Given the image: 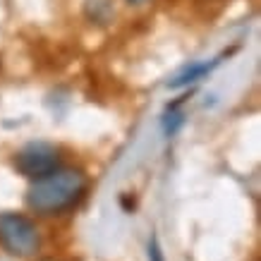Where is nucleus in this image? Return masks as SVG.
Segmentation results:
<instances>
[{
  "label": "nucleus",
  "instance_id": "obj_1",
  "mask_svg": "<svg viewBox=\"0 0 261 261\" xmlns=\"http://www.w3.org/2000/svg\"><path fill=\"white\" fill-rule=\"evenodd\" d=\"M89 180L80 168H58L56 173L34 180L27 190V206L36 216H60L87 197Z\"/></svg>",
  "mask_w": 261,
  "mask_h": 261
},
{
  "label": "nucleus",
  "instance_id": "obj_2",
  "mask_svg": "<svg viewBox=\"0 0 261 261\" xmlns=\"http://www.w3.org/2000/svg\"><path fill=\"white\" fill-rule=\"evenodd\" d=\"M0 245L12 256H34L41 249V232L36 223L17 211L0 214Z\"/></svg>",
  "mask_w": 261,
  "mask_h": 261
},
{
  "label": "nucleus",
  "instance_id": "obj_3",
  "mask_svg": "<svg viewBox=\"0 0 261 261\" xmlns=\"http://www.w3.org/2000/svg\"><path fill=\"white\" fill-rule=\"evenodd\" d=\"M15 170L27 180H41L63 166L60 151L48 142H29L15 153Z\"/></svg>",
  "mask_w": 261,
  "mask_h": 261
},
{
  "label": "nucleus",
  "instance_id": "obj_4",
  "mask_svg": "<svg viewBox=\"0 0 261 261\" xmlns=\"http://www.w3.org/2000/svg\"><path fill=\"white\" fill-rule=\"evenodd\" d=\"M221 65V60H211V63H192L185 70H180L173 80L168 82V89H185L190 84H197L199 80H204L206 74H211Z\"/></svg>",
  "mask_w": 261,
  "mask_h": 261
},
{
  "label": "nucleus",
  "instance_id": "obj_5",
  "mask_svg": "<svg viewBox=\"0 0 261 261\" xmlns=\"http://www.w3.org/2000/svg\"><path fill=\"white\" fill-rule=\"evenodd\" d=\"M185 122V118H182L180 113H175V111H170L166 115V120H163V129H166V135L168 137H173L177 129H180V125Z\"/></svg>",
  "mask_w": 261,
  "mask_h": 261
},
{
  "label": "nucleus",
  "instance_id": "obj_6",
  "mask_svg": "<svg viewBox=\"0 0 261 261\" xmlns=\"http://www.w3.org/2000/svg\"><path fill=\"white\" fill-rule=\"evenodd\" d=\"M149 261H166L163 249H161V242H159V235H151L149 238Z\"/></svg>",
  "mask_w": 261,
  "mask_h": 261
},
{
  "label": "nucleus",
  "instance_id": "obj_7",
  "mask_svg": "<svg viewBox=\"0 0 261 261\" xmlns=\"http://www.w3.org/2000/svg\"><path fill=\"white\" fill-rule=\"evenodd\" d=\"M129 5H135V8H139V5H144V3H149V0H127Z\"/></svg>",
  "mask_w": 261,
  "mask_h": 261
}]
</instances>
